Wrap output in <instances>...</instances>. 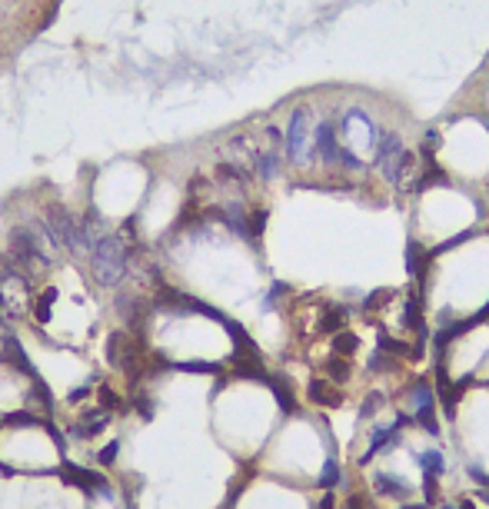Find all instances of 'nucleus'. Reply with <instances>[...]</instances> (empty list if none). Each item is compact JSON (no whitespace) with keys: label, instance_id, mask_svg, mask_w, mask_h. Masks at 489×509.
<instances>
[{"label":"nucleus","instance_id":"nucleus-1","mask_svg":"<svg viewBox=\"0 0 489 509\" xmlns=\"http://www.w3.org/2000/svg\"><path fill=\"white\" fill-rule=\"evenodd\" d=\"M90 270L100 286H117L127 277V246L120 243V237H97V243L90 246Z\"/></svg>","mask_w":489,"mask_h":509},{"label":"nucleus","instance_id":"nucleus-2","mask_svg":"<svg viewBox=\"0 0 489 509\" xmlns=\"http://www.w3.org/2000/svg\"><path fill=\"white\" fill-rule=\"evenodd\" d=\"M310 110H293L290 130H286V157L290 160H310Z\"/></svg>","mask_w":489,"mask_h":509},{"label":"nucleus","instance_id":"nucleus-3","mask_svg":"<svg viewBox=\"0 0 489 509\" xmlns=\"http://www.w3.org/2000/svg\"><path fill=\"white\" fill-rule=\"evenodd\" d=\"M330 353L353 359L359 353V337L353 333V330H346V326H343L339 333H333V337H330Z\"/></svg>","mask_w":489,"mask_h":509},{"label":"nucleus","instance_id":"nucleus-4","mask_svg":"<svg viewBox=\"0 0 489 509\" xmlns=\"http://www.w3.org/2000/svg\"><path fill=\"white\" fill-rule=\"evenodd\" d=\"M120 446H123V439L120 436H113V439H107L100 450L94 452V459H97V466L100 470H110L113 463H117V456H120Z\"/></svg>","mask_w":489,"mask_h":509},{"label":"nucleus","instance_id":"nucleus-5","mask_svg":"<svg viewBox=\"0 0 489 509\" xmlns=\"http://www.w3.org/2000/svg\"><path fill=\"white\" fill-rule=\"evenodd\" d=\"M396 150H403V140H399L396 133H379V140H377V167L383 163V160H390Z\"/></svg>","mask_w":489,"mask_h":509},{"label":"nucleus","instance_id":"nucleus-6","mask_svg":"<svg viewBox=\"0 0 489 509\" xmlns=\"http://www.w3.org/2000/svg\"><path fill=\"white\" fill-rule=\"evenodd\" d=\"M436 150H439V133L426 130V137H423V157H426V160H433Z\"/></svg>","mask_w":489,"mask_h":509}]
</instances>
